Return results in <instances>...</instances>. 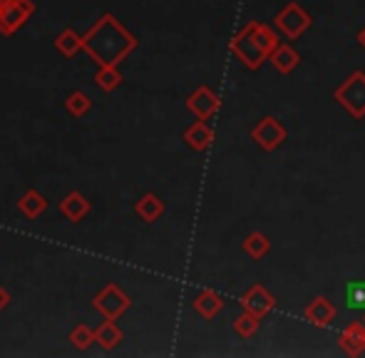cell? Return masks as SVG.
<instances>
[{
    "label": "cell",
    "instance_id": "obj_1",
    "mask_svg": "<svg viewBox=\"0 0 365 358\" xmlns=\"http://www.w3.org/2000/svg\"><path fill=\"white\" fill-rule=\"evenodd\" d=\"M137 48V38L115 18L112 13H102L100 20L82 35V50L97 65H120Z\"/></svg>",
    "mask_w": 365,
    "mask_h": 358
},
{
    "label": "cell",
    "instance_id": "obj_2",
    "mask_svg": "<svg viewBox=\"0 0 365 358\" xmlns=\"http://www.w3.org/2000/svg\"><path fill=\"white\" fill-rule=\"evenodd\" d=\"M279 45H281L279 30L261 23V20H249V23L231 38L229 50L246 70L254 73V70H259L264 63H269V58L274 55V50L279 48Z\"/></svg>",
    "mask_w": 365,
    "mask_h": 358
},
{
    "label": "cell",
    "instance_id": "obj_3",
    "mask_svg": "<svg viewBox=\"0 0 365 358\" xmlns=\"http://www.w3.org/2000/svg\"><path fill=\"white\" fill-rule=\"evenodd\" d=\"M333 100H336L353 120H363L365 117V73L363 70H353V73L336 88Z\"/></svg>",
    "mask_w": 365,
    "mask_h": 358
},
{
    "label": "cell",
    "instance_id": "obj_4",
    "mask_svg": "<svg viewBox=\"0 0 365 358\" xmlns=\"http://www.w3.org/2000/svg\"><path fill=\"white\" fill-rule=\"evenodd\" d=\"M313 25V18L301 3H289L284 10H279L274 18V28L279 30L284 38L298 40L303 33H308Z\"/></svg>",
    "mask_w": 365,
    "mask_h": 358
},
{
    "label": "cell",
    "instance_id": "obj_5",
    "mask_svg": "<svg viewBox=\"0 0 365 358\" xmlns=\"http://www.w3.org/2000/svg\"><path fill=\"white\" fill-rule=\"evenodd\" d=\"M286 137H289L286 125L276 115H264L251 130V140L261 152H276L286 142Z\"/></svg>",
    "mask_w": 365,
    "mask_h": 358
},
{
    "label": "cell",
    "instance_id": "obj_6",
    "mask_svg": "<svg viewBox=\"0 0 365 358\" xmlns=\"http://www.w3.org/2000/svg\"><path fill=\"white\" fill-rule=\"evenodd\" d=\"M130 304H132L130 296H127L117 284H107L105 289L92 299V309L100 311L105 319H115V321L130 309Z\"/></svg>",
    "mask_w": 365,
    "mask_h": 358
},
{
    "label": "cell",
    "instance_id": "obj_7",
    "mask_svg": "<svg viewBox=\"0 0 365 358\" xmlns=\"http://www.w3.org/2000/svg\"><path fill=\"white\" fill-rule=\"evenodd\" d=\"M219 105H221L219 95L209 88V85H199V88L187 97V110L192 112L197 120H212L219 112Z\"/></svg>",
    "mask_w": 365,
    "mask_h": 358
},
{
    "label": "cell",
    "instance_id": "obj_8",
    "mask_svg": "<svg viewBox=\"0 0 365 358\" xmlns=\"http://www.w3.org/2000/svg\"><path fill=\"white\" fill-rule=\"evenodd\" d=\"M33 13H35V3H30V0H15V3L5 5L3 13H0V33L3 35L18 33Z\"/></svg>",
    "mask_w": 365,
    "mask_h": 358
},
{
    "label": "cell",
    "instance_id": "obj_9",
    "mask_svg": "<svg viewBox=\"0 0 365 358\" xmlns=\"http://www.w3.org/2000/svg\"><path fill=\"white\" fill-rule=\"evenodd\" d=\"M239 304H241V309H244V311H249V314L264 319V316H269L271 311L276 309V296L271 294L269 289H264L261 284H254L244 296H241Z\"/></svg>",
    "mask_w": 365,
    "mask_h": 358
},
{
    "label": "cell",
    "instance_id": "obj_10",
    "mask_svg": "<svg viewBox=\"0 0 365 358\" xmlns=\"http://www.w3.org/2000/svg\"><path fill=\"white\" fill-rule=\"evenodd\" d=\"M338 346L348 356H363L365 354V324L363 321H351L338 336Z\"/></svg>",
    "mask_w": 365,
    "mask_h": 358
},
{
    "label": "cell",
    "instance_id": "obj_11",
    "mask_svg": "<svg viewBox=\"0 0 365 358\" xmlns=\"http://www.w3.org/2000/svg\"><path fill=\"white\" fill-rule=\"evenodd\" d=\"M303 316H306V321H311L313 326H318V329H326V326H331L333 319H336V306H333V301H328L326 296H316V299L303 309Z\"/></svg>",
    "mask_w": 365,
    "mask_h": 358
},
{
    "label": "cell",
    "instance_id": "obj_12",
    "mask_svg": "<svg viewBox=\"0 0 365 358\" xmlns=\"http://www.w3.org/2000/svg\"><path fill=\"white\" fill-rule=\"evenodd\" d=\"M184 142H187L189 150L207 152L214 142V130L207 125V120H197L194 125H189L187 130H184Z\"/></svg>",
    "mask_w": 365,
    "mask_h": 358
},
{
    "label": "cell",
    "instance_id": "obj_13",
    "mask_svg": "<svg viewBox=\"0 0 365 358\" xmlns=\"http://www.w3.org/2000/svg\"><path fill=\"white\" fill-rule=\"evenodd\" d=\"M192 306L202 319L209 321V319H217V316L221 314V309H224V299H221L214 289H202L197 296H194Z\"/></svg>",
    "mask_w": 365,
    "mask_h": 358
},
{
    "label": "cell",
    "instance_id": "obj_14",
    "mask_svg": "<svg viewBox=\"0 0 365 358\" xmlns=\"http://www.w3.org/2000/svg\"><path fill=\"white\" fill-rule=\"evenodd\" d=\"M135 214L142 219V222L154 224V222H159V219H162V214H164V202H162V199H159L154 192H147V194H142V197L137 199Z\"/></svg>",
    "mask_w": 365,
    "mask_h": 358
},
{
    "label": "cell",
    "instance_id": "obj_15",
    "mask_svg": "<svg viewBox=\"0 0 365 358\" xmlns=\"http://www.w3.org/2000/svg\"><path fill=\"white\" fill-rule=\"evenodd\" d=\"M269 63L276 68V73L291 75L293 70L298 68V63H301V55H298L289 43H281L279 48L274 50V55L269 58Z\"/></svg>",
    "mask_w": 365,
    "mask_h": 358
},
{
    "label": "cell",
    "instance_id": "obj_16",
    "mask_svg": "<svg viewBox=\"0 0 365 358\" xmlns=\"http://www.w3.org/2000/svg\"><path fill=\"white\" fill-rule=\"evenodd\" d=\"M122 339H125V334H122V329L115 324V319H107L105 324L95 329V344L100 346L102 351H115L117 346L122 344Z\"/></svg>",
    "mask_w": 365,
    "mask_h": 358
},
{
    "label": "cell",
    "instance_id": "obj_17",
    "mask_svg": "<svg viewBox=\"0 0 365 358\" xmlns=\"http://www.w3.org/2000/svg\"><path fill=\"white\" fill-rule=\"evenodd\" d=\"M60 212H63L65 219H70V222H82V219H85V214L90 212V202H87L85 194L70 192L68 197L60 202Z\"/></svg>",
    "mask_w": 365,
    "mask_h": 358
},
{
    "label": "cell",
    "instance_id": "obj_18",
    "mask_svg": "<svg viewBox=\"0 0 365 358\" xmlns=\"http://www.w3.org/2000/svg\"><path fill=\"white\" fill-rule=\"evenodd\" d=\"M18 209L28 219H38L40 214L48 209V199H45L40 192H35V189H28V192H25L23 197L18 199Z\"/></svg>",
    "mask_w": 365,
    "mask_h": 358
},
{
    "label": "cell",
    "instance_id": "obj_19",
    "mask_svg": "<svg viewBox=\"0 0 365 358\" xmlns=\"http://www.w3.org/2000/svg\"><path fill=\"white\" fill-rule=\"evenodd\" d=\"M241 249H244V254L246 257H251V259H264L266 254L271 252V239L266 237L264 232H251L249 237L241 242Z\"/></svg>",
    "mask_w": 365,
    "mask_h": 358
},
{
    "label": "cell",
    "instance_id": "obj_20",
    "mask_svg": "<svg viewBox=\"0 0 365 358\" xmlns=\"http://www.w3.org/2000/svg\"><path fill=\"white\" fill-rule=\"evenodd\" d=\"M343 299L351 311H365V279H353L343 289Z\"/></svg>",
    "mask_w": 365,
    "mask_h": 358
},
{
    "label": "cell",
    "instance_id": "obj_21",
    "mask_svg": "<svg viewBox=\"0 0 365 358\" xmlns=\"http://www.w3.org/2000/svg\"><path fill=\"white\" fill-rule=\"evenodd\" d=\"M55 48H58L60 55H65V58H75V53L82 50V35H77L73 28H65L63 33L55 38Z\"/></svg>",
    "mask_w": 365,
    "mask_h": 358
},
{
    "label": "cell",
    "instance_id": "obj_22",
    "mask_svg": "<svg viewBox=\"0 0 365 358\" xmlns=\"http://www.w3.org/2000/svg\"><path fill=\"white\" fill-rule=\"evenodd\" d=\"M95 83L105 92H115L122 83H125V78H122V73L115 68V65H100V70L95 73Z\"/></svg>",
    "mask_w": 365,
    "mask_h": 358
},
{
    "label": "cell",
    "instance_id": "obj_23",
    "mask_svg": "<svg viewBox=\"0 0 365 358\" xmlns=\"http://www.w3.org/2000/svg\"><path fill=\"white\" fill-rule=\"evenodd\" d=\"M259 324H261L259 316H254V314H249V311L241 309V314L234 319V334L239 336V339H251V336L259 331Z\"/></svg>",
    "mask_w": 365,
    "mask_h": 358
},
{
    "label": "cell",
    "instance_id": "obj_24",
    "mask_svg": "<svg viewBox=\"0 0 365 358\" xmlns=\"http://www.w3.org/2000/svg\"><path fill=\"white\" fill-rule=\"evenodd\" d=\"M90 107H92L90 95H85V92H80V90H75L73 95L65 100V110L73 117H85L87 112H90Z\"/></svg>",
    "mask_w": 365,
    "mask_h": 358
},
{
    "label": "cell",
    "instance_id": "obj_25",
    "mask_svg": "<svg viewBox=\"0 0 365 358\" xmlns=\"http://www.w3.org/2000/svg\"><path fill=\"white\" fill-rule=\"evenodd\" d=\"M70 344H73V349H77V351H87L92 344H95V331L85 324L75 326V329L70 331Z\"/></svg>",
    "mask_w": 365,
    "mask_h": 358
},
{
    "label": "cell",
    "instance_id": "obj_26",
    "mask_svg": "<svg viewBox=\"0 0 365 358\" xmlns=\"http://www.w3.org/2000/svg\"><path fill=\"white\" fill-rule=\"evenodd\" d=\"M8 304H10V294H8V289H3V286H0V311H3Z\"/></svg>",
    "mask_w": 365,
    "mask_h": 358
},
{
    "label": "cell",
    "instance_id": "obj_27",
    "mask_svg": "<svg viewBox=\"0 0 365 358\" xmlns=\"http://www.w3.org/2000/svg\"><path fill=\"white\" fill-rule=\"evenodd\" d=\"M358 45H361V48L365 50V28L361 30V33H358Z\"/></svg>",
    "mask_w": 365,
    "mask_h": 358
},
{
    "label": "cell",
    "instance_id": "obj_28",
    "mask_svg": "<svg viewBox=\"0 0 365 358\" xmlns=\"http://www.w3.org/2000/svg\"><path fill=\"white\" fill-rule=\"evenodd\" d=\"M0 3H3V5H10V3H15V0H0Z\"/></svg>",
    "mask_w": 365,
    "mask_h": 358
},
{
    "label": "cell",
    "instance_id": "obj_29",
    "mask_svg": "<svg viewBox=\"0 0 365 358\" xmlns=\"http://www.w3.org/2000/svg\"><path fill=\"white\" fill-rule=\"evenodd\" d=\"M3 8H5V5H3V3H0V13H3Z\"/></svg>",
    "mask_w": 365,
    "mask_h": 358
},
{
    "label": "cell",
    "instance_id": "obj_30",
    "mask_svg": "<svg viewBox=\"0 0 365 358\" xmlns=\"http://www.w3.org/2000/svg\"><path fill=\"white\" fill-rule=\"evenodd\" d=\"M363 324H365V316H363Z\"/></svg>",
    "mask_w": 365,
    "mask_h": 358
}]
</instances>
